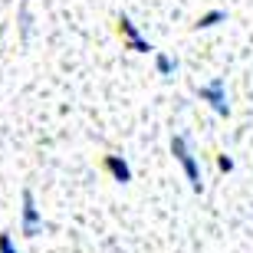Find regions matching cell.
<instances>
[{
	"label": "cell",
	"instance_id": "obj_4",
	"mask_svg": "<svg viewBox=\"0 0 253 253\" xmlns=\"http://www.w3.org/2000/svg\"><path fill=\"white\" fill-rule=\"evenodd\" d=\"M119 30H122V37H125V46H128L131 53H151V49H155V46L148 43V40H145V37L138 33V27L131 23V17H125V13L119 17Z\"/></svg>",
	"mask_w": 253,
	"mask_h": 253
},
{
	"label": "cell",
	"instance_id": "obj_3",
	"mask_svg": "<svg viewBox=\"0 0 253 253\" xmlns=\"http://www.w3.org/2000/svg\"><path fill=\"white\" fill-rule=\"evenodd\" d=\"M197 95L204 99L211 109H214L217 115H230V102H227V85H224V79L220 76H214L211 83H204V85H197Z\"/></svg>",
	"mask_w": 253,
	"mask_h": 253
},
{
	"label": "cell",
	"instance_id": "obj_7",
	"mask_svg": "<svg viewBox=\"0 0 253 253\" xmlns=\"http://www.w3.org/2000/svg\"><path fill=\"white\" fill-rule=\"evenodd\" d=\"M155 69H158L161 76H171L178 69V59H171L168 53H155Z\"/></svg>",
	"mask_w": 253,
	"mask_h": 253
},
{
	"label": "cell",
	"instance_id": "obj_2",
	"mask_svg": "<svg viewBox=\"0 0 253 253\" xmlns=\"http://www.w3.org/2000/svg\"><path fill=\"white\" fill-rule=\"evenodd\" d=\"M20 230L27 237H37L40 230H43V217H40V207L37 201H33V191L23 188V194H20Z\"/></svg>",
	"mask_w": 253,
	"mask_h": 253
},
{
	"label": "cell",
	"instance_id": "obj_5",
	"mask_svg": "<svg viewBox=\"0 0 253 253\" xmlns=\"http://www.w3.org/2000/svg\"><path fill=\"white\" fill-rule=\"evenodd\" d=\"M105 171H109L119 184H128L131 181V165L122 158V155H105Z\"/></svg>",
	"mask_w": 253,
	"mask_h": 253
},
{
	"label": "cell",
	"instance_id": "obj_9",
	"mask_svg": "<svg viewBox=\"0 0 253 253\" xmlns=\"http://www.w3.org/2000/svg\"><path fill=\"white\" fill-rule=\"evenodd\" d=\"M217 165H220V171H234V158H227V155H220Z\"/></svg>",
	"mask_w": 253,
	"mask_h": 253
},
{
	"label": "cell",
	"instance_id": "obj_8",
	"mask_svg": "<svg viewBox=\"0 0 253 253\" xmlns=\"http://www.w3.org/2000/svg\"><path fill=\"white\" fill-rule=\"evenodd\" d=\"M0 253H20L17 244H13V237L10 234H0Z\"/></svg>",
	"mask_w": 253,
	"mask_h": 253
},
{
	"label": "cell",
	"instance_id": "obj_6",
	"mask_svg": "<svg viewBox=\"0 0 253 253\" xmlns=\"http://www.w3.org/2000/svg\"><path fill=\"white\" fill-rule=\"evenodd\" d=\"M224 20H227L224 10H207L204 17H201V20L194 23V27H197V30H211V27H217V23H224Z\"/></svg>",
	"mask_w": 253,
	"mask_h": 253
},
{
	"label": "cell",
	"instance_id": "obj_1",
	"mask_svg": "<svg viewBox=\"0 0 253 253\" xmlns=\"http://www.w3.org/2000/svg\"><path fill=\"white\" fill-rule=\"evenodd\" d=\"M171 155L178 158V165H181V171H184V178H188L191 191H194V194H201V191H204V181H201V165H197V158L191 155L188 138H184V135H174V138H171Z\"/></svg>",
	"mask_w": 253,
	"mask_h": 253
}]
</instances>
